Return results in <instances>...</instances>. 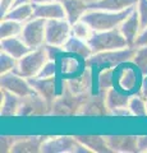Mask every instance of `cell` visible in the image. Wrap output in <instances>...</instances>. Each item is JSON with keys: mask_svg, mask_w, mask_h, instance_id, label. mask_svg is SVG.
<instances>
[{"mask_svg": "<svg viewBox=\"0 0 147 153\" xmlns=\"http://www.w3.org/2000/svg\"><path fill=\"white\" fill-rule=\"evenodd\" d=\"M95 31L91 28V26L88 25L87 22H84L83 19H79L75 23L72 25V36L77 37V38H81L83 41H90L91 37L93 36Z\"/></svg>", "mask_w": 147, "mask_h": 153, "instance_id": "cell-29", "label": "cell"}, {"mask_svg": "<svg viewBox=\"0 0 147 153\" xmlns=\"http://www.w3.org/2000/svg\"><path fill=\"white\" fill-rule=\"evenodd\" d=\"M63 4L65 18L72 23H75L88 10V3L86 0H60Z\"/></svg>", "mask_w": 147, "mask_h": 153, "instance_id": "cell-21", "label": "cell"}, {"mask_svg": "<svg viewBox=\"0 0 147 153\" xmlns=\"http://www.w3.org/2000/svg\"><path fill=\"white\" fill-rule=\"evenodd\" d=\"M136 10L140 16L142 31H143L147 27V0H138V3L136 5Z\"/></svg>", "mask_w": 147, "mask_h": 153, "instance_id": "cell-35", "label": "cell"}, {"mask_svg": "<svg viewBox=\"0 0 147 153\" xmlns=\"http://www.w3.org/2000/svg\"><path fill=\"white\" fill-rule=\"evenodd\" d=\"M1 93V108H0V115L1 117H12V116H17L18 115V110L21 106V98L19 96L13 94L10 92H8L5 89H0Z\"/></svg>", "mask_w": 147, "mask_h": 153, "instance_id": "cell-22", "label": "cell"}, {"mask_svg": "<svg viewBox=\"0 0 147 153\" xmlns=\"http://www.w3.org/2000/svg\"><path fill=\"white\" fill-rule=\"evenodd\" d=\"M44 153H88L87 147L79 143L75 137H47L41 147Z\"/></svg>", "mask_w": 147, "mask_h": 153, "instance_id": "cell-6", "label": "cell"}, {"mask_svg": "<svg viewBox=\"0 0 147 153\" xmlns=\"http://www.w3.org/2000/svg\"><path fill=\"white\" fill-rule=\"evenodd\" d=\"M72 36V23L67 18L46 21V45L64 47Z\"/></svg>", "mask_w": 147, "mask_h": 153, "instance_id": "cell-7", "label": "cell"}, {"mask_svg": "<svg viewBox=\"0 0 147 153\" xmlns=\"http://www.w3.org/2000/svg\"><path fill=\"white\" fill-rule=\"evenodd\" d=\"M47 137H18L10 152L14 153H37Z\"/></svg>", "mask_w": 147, "mask_h": 153, "instance_id": "cell-18", "label": "cell"}, {"mask_svg": "<svg viewBox=\"0 0 147 153\" xmlns=\"http://www.w3.org/2000/svg\"><path fill=\"white\" fill-rule=\"evenodd\" d=\"M137 46H129L125 49L120 50H113V51H105L93 54L90 59L86 61V65H88L92 70L97 69L98 73L106 68H115V66L128 63L133 60V56L136 54Z\"/></svg>", "mask_w": 147, "mask_h": 153, "instance_id": "cell-2", "label": "cell"}, {"mask_svg": "<svg viewBox=\"0 0 147 153\" xmlns=\"http://www.w3.org/2000/svg\"><path fill=\"white\" fill-rule=\"evenodd\" d=\"M114 68H106L101 70L97 75V91L98 92H107L110 88H113L114 83Z\"/></svg>", "mask_w": 147, "mask_h": 153, "instance_id": "cell-30", "label": "cell"}, {"mask_svg": "<svg viewBox=\"0 0 147 153\" xmlns=\"http://www.w3.org/2000/svg\"><path fill=\"white\" fill-rule=\"evenodd\" d=\"M28 82L32 85L34 91L40 94L42 98H45L50 105L55 101V98L61 93L63 88H59L58 76H51V78H30Z\"/></svg>", "mask_w": 147, "mask_h": 153, "instance_id": "cell-12", "label": "cell"}, {"mask_svg": "<svg viewBox=\"0 0 147 153\" xmlns=\"http://www.w3.org/2000/svg\"><path fill=\"white\" fill-rule=\"evenodd\" d=\"M129 100H131L129 94H127L125 92H122L120 89H116L114 87L106 92V105H107V108L110 111V114L114 110L128 107Z\"/></svg>", "mask_w": 147, "mask_h": 153, "instance_id": "cell-25", "label": "cell"}, {"mask_svg": "<svg viewBox=\"0 0 147 153\" xmlns=\"http://www.w3.org/2000/svg\"><path fill=\"white\" fill-rule=\"evenodd\" d=\"M75 139L87 147L93 153H109L111 152L105 137L101 135H75Z\"/></svg>", "mask_w": 147, "mask_h": 153, "instance_id": "cell-23", "label": "cell"}, {"mask_svg": "<svg viewBox=\"0 0 147 153\" xmlns=\"http://www.w3.org/2000/svg\"><path fill=\"white\" fill-rule=\"evenodd\" d=\"M0 87L13 94L19 96V97H26L28 94L35 93V91L30 84V82H28V79L16 73V71L1 75V78H0Z\"/></svg>", "mask_w": 147, "mask_h": 153, "instance_id": "cell-11", "label": "cell"}, {"mask_svg": "<svg viewBox=\"0 0 147 153\" xmlns=\"http://www.w3.org/2000/svg\"><path fill=\"white\" fill-rule=\"evenodd\" d=\"M32 3V0H16V5H21V4H28ZM14 5V7H16Z\"/></svg>", "mask_w": 147, "mask_h": 153, "instance_id": "cell-41", "label": "cell"}, {"mask_svg": "<svg viewBox=\"0 0 147 153\" xmlns=\"http://www.w3.org/2000/svg\"><path fill=\"white\" fill-rule=\"evenodd\" d=\"M23 26H25V23L13 21V19L3 18L1 22H0V40L1 38H8V37L21 36V33L23 31Z\"/></svg>", "mask_w": 147, "mask_h": 153, "instance_id": "cell-27", "label": "cell"}, {"mask_svg": "<svg viewBox=\"0 0 147 153\" xmlns=\"http://www.w3.org/2000/svg\"><path fill=\"white\" fill-rule=\"evenodd\" d=\"M88 96L90 94L75 96L63 89L61 93L55 98V101L51 103L50 115H54V116H78L79 110Z\"/></svg>", "mask_w": 147, "mask_h": 153, "instance_id": "cell-5", "label": "cell"}, {"mask_svg": "<svg viewBox=\"0 0 147 153\" xmlns=\"http://www.w3.org/2000/svg\"><path fill=\"white\" fill-rule=\"evenodd\" d=\"M136 8V7H134ZM134 8L127 9L123 12H109L98 10V9H88L82 17L84 22H87L95 32L116 30L124 22V19L129 16Z\"/></svg>", "mask_w": 147, "mask_h": 153, "instance_id": "cell-1", "label": "cell"}, {"mask_svg": "<svg viewBox=\"0 0 147 153\" xmlns=\"http://www.w3.org/2000/svg\"><path fill=\"white\" fill-rule=\"evenodd\" d=\"M111 152L133 153L138 152V137L133 135H107L105 137Z\"/></svg>", "mask_w": 147, "mask_h": 153, "instance_id": "cell-15", "label": "cell"}, {"mask_svg": "<svg viewBox=\"0 0 147 153\" xmlns=\"http://www.w3.org/2000/svg\"><path fill=\"white\" fill-rule=\"evenodd\" d=\"M49 60H50V57H49V54H47L46 46L44 45L39 47V49L31 50L28 54L21 57L18 60L17 68L14 71L27 79L35 78V76L39 75L41 69L44 68V65Z\"/></svg>", "mask_w": 147, "mask_h": 153, "instance_id": "cell-3", "label": "cell"}, {"mask_svg": "<svg viewBox=\"0 0 147 153\" xmlns=\"http://www.w3.org/2000/svg\"><path fill=\"white\" fill-rule=\"evenodd\" d=\"M35 14L34 18H42L45 21L49 19H59L65 18V12L61 1H53L45 4H34Z\"/></svg>", "mask_w": 147, "mask_h": 153, "instance_id": "cell-17", "label": "cell"}, {"mask_svg": "<svg viewBox=\"0 0 147 153\" xmlns=\"http://www.w3.org/2000/svg\"><path fill=\"white\" fill-rule=\"evenodd\" d=\"M119 31L122 32V35L125 37V40L129 46H136V42L138 40V37L142 32V26L140 21V16L137 13L136 8L131 12V14L128 16L124 22L119 26Z\"/></svg>", "mask_w": 147, "mask_h": 153, "instance_id": "cell-14", "label": "cell"}, {"mask_svg": "<svg viewBox=\"0 0 147 153\" xmlns=\"http://www.w3.org/2000/svg\"><path fill=\"white\" fill-rule=\"evenodd\" d=\"M129 107L132 116H137V117H146L147 116V107H146V97L143 96H132L129 100Z\"/></svg>", "mask_w": 147, "mask_h": 153, "instance_id": "cell-31", "label": "cell"}, {"mask_svg": "<svg viewBox=\"0 0 147 153\" xmlns=\"http://www.w3.org/2000/svg\"><path fill=\"white\" fill-rule=\"evenodd\" d=\"M59 70L58 61L56 60H49L44 65V68L41 69V71L37 75V78H51V76H56Z\"/></svg>", "mask_w": 147, "mask_h": 153, "instance_id": "cell-34", "label": "cell"}, {"mask_svg": "<svg viewBox=\"0 0 147 153\" xmlns=\"http://www.w3.org/2000/svg\"><path fill=\"white\" fill-rule=\"evenodd\" d=\"M138 152H147V137H138Z\"/></svg>", "mask_w": 147, "mask_h": 153, "instance_id": "cell-39", "label": "cell"}, {"mask_svg": "<svg viewBox=\"0 0 147 153\" xmlns=\"http://www.w3.org/2000/svg\"><path fill=\"white\" fill-rule=\"evenodd\" d=\"M0 50L3 52H7V54H9L13 57H16L17 60H19L21 57L28 54L32 49H30V46L19 36H16V37L1 38L0 40Z\"/></svg>", "mask_w": 147, "mask_h": 153, "instance_id": "cell-16", "label": "cell"}, {"mask_svg": "<svg viewBox=\"0 0 147 153\" xmlns=\"http://www.w3.org/2000/svg\"><path fill=\"white\" fill-rule=\"evenodd\" d=\"M18 64V60L16 57L10 56L7 52H0V75L7 74V73H12L16 70Z\"/></svg>", "mask_w": 147, "mask_h": 153, "instance_id": "cell-33", "label": "cell"}, {"mask_svg": "<svg viewBox=\"0 0 147 153\" xmlns=\"http://www.w3.org/2000/svg\"><path fill=\"white\" fill-rule=\"evenodd\" d=\"M145 45H147V27L141 32L138 40L136 42V46H145Z\"/></svg>", "mask_w": 147, "mask_h": 153, "instance_id": "cell-38", "label": "cell"}, {"mask_svg": "<svg viewBox=\"0 0 147 153\" xmlns=\"http://www.w3.org/2000/svg\"><path fill=\"white\" fill-rule=\"evenodd\" d=\"M90 46L92 49L93 54L98 52H105V51H113V50H120L129 47L125 37L122 35L119 28L110 31H101V32H95L91 40L88 41Z\"/></svg>", "mask_w": 147, "mask_h": 153, "instance_id": "cell-4", "label": "cell"}, {"mask_svg": "<svg viewBox=\"0 0 147 153\" xmlns=\"http://www.w3.org/2000/svg\"><path fill=\"white\" fill-rule=\"evenodd\" d=\"M138 0H97L88 3V9H98V10L109 12H123L127 9L134 8Z\"/></svg>", "mask_w": 147, "mask_h": 153, "instance_id": "cell-20", "label": "cell"}, {"mask_svg": "<svg viewBox=\"0 0 147 153\" xmlns=\"http://www.w3.org/2000/svg\"><path fill=\"white\" fill-rule=\"evenodd\" d=\"M51 112V105L42 98L40 94L36 92L32 94H28L26 97L21 98V106L18 110L19 117H27V116H46Z\"/></svg>", "mask_w": 147, "mask_h": 153, "instance_id": "cell-10", "label": "cell"}, {"mask_svg": "<svg viewBox=\"0 0 147 153\" xmlns=\"http://www.w3.org/2000/svg\"><path fill=\"white\" fill-rule=\"evenodd\" d=\"M119 87L124 91V92H129V91L134 89L137 87V74L136 70L132 68H125L119 74Z\"/></svg>", "mask_w": 147, "mask_h": 153, "instance_id": "cell-28", "label": "cell"}, {"mask_svg": "<svg viewBox=\"0 0 147 153\" xmlns=\"http://www.w3.org/2000/svg\"><path fill=\"white\" fill-rule=\"evenodd\" d=\"M30 49H39L46 44V21L42 18H32L23 26L19 36Z\"/></svg>", "mask_w": 147, "mask_h": 153, "instance_id": "cell-9", "label": "cell"}, {"mask_svg": "<svg viewBox=\"0 0 147 153\" xmlns=\"http://www.w3.org/2000/svg\"><path fill=\"white\" fill-rule=\"evenodd\" d=\"M132 63L136 65V68L142 74L147 75V45L136 47V54L133 56Z\"/></svg>", "mask_w": 147, "mask_h": 153, "instance_id": "cell-32", "label": "cell"}, {"mask_svg": "<svg viewBox=\"0 0 147 153\" xmlns=\"http://www.w3.org/2000/svg\"><path fill=\"white\" fill-rule=\"evenodd\" d=\"M87 3H93V1H97V0H86Z\"/></svg>", "mask_w": 147, "mask_h": 153, "instance_id": "cell-42", "label": "cell"}, {"mask_svg": "<svg viewBox=\"0 0 147 153\" xmlns=\"http://www.w3.org/2000/svg\"><path fill=\"white\" fill-rule=\"evenodd\" d=\"M146 107H147V98H146Z\"/></svg>", "mask_w": 147, "mask_h": 153, "instance_id": "cell-43", "label": "cell"}, {"mask_svg": "<svg viewBox=\"0 0 147 153\" xmlns=\"http://www.w3.org/2000/svg\"><path fill=\"white\" fill-rule=\"evenodd\" d=\"M34 14H35V5L32 3H28V4H21V5L13 7L5 14L4 18L13 19V21H17L21 23H27L28 21H31L34 18Z\"/></svg>", "mask_w": 147, "mask_h": 153, "instance_id": "cell-24", "label": "cell"}, {"mask_svg": "<svg viewBox=\"0 0 147 153\" xmlns=\"http://www.w3.org/2000/svg\"><path fill=\"white\" fill-rule=\"evenodd\" d=\"M78 59L81 57L75 56V55H72V56H60L58 60V66H59V70L60 73L63 75H70V76H74L79 74L81 71L79 70V61Z\"/></svg>", "mask_w": 147, "mask_h": 153, "instance_id": "cell-26", "label": "cell"}, {"mask_svg": "<svg viewBox=\"0 0 147 153\" xmlns=\"http://www.w3.org/2000/svg\"><path fill=\"white\" fill-rule=\"evenodd\" d=\"M63 49L65 51V54L75 55L84 61H87L90 57L93 55L92 49H91V46H90L88 42L81 40V38L74 37V36H70V38L67 41V44L64 45Z\"/></svg>", "mask_w": 147, "mask_h": 153, "instance_id": "cell-19", "label": "cell"}, {"mask_svg": "<svg viewBox=\"0 0 147 153\" xmlns=\"http://www.w3.org/2000/svg\"><path fill=\"white\" fill-rule=\"evenodd\" d=\"M16 5V0H0V16L1 18L5 17V14Z\"/></svg>", "mask_w": 147, "mask_h": 153, "instance_id": "cell-37", "label": "cell"}, {"mask_svg": "<svg viewBox=\"0 0 147 153\" xmlns=\"http://www.w3.org/2000/svg\"><path fill=\"white\" fill-rule=\"evenodd\" d=\"M110 111L106 105V92H98L90 94L81 107L78 116H106Z\"/></svg>", "mask_w": 147, "mask_h": 153, "instance_id": "cell-13", "label": "cell"}, {"mask_svg": "<svg viewBox=\"0 0 147 153\" xmlns=\"http://www.w3.org/2000/svg\"><path fill=\"white\" fill-rule=\"evenodd\" d=\"M53 1H60V0H32V4H45V3H53Z\"/></svg>", "mask_w": 147, "mask_h": 153, "instance_id": "cell-40", "label": "cell"}, {"mask_svg": "<svg viewBox=\"0 0 147 153\" xmlns=\"http://www.w3.org/2000/svg\"><path fill=\"white\" fill-rule=\"evenodd\" d=\"M17 138L18 137H8V135H4L1 137V148H0V151L1 152H10L12 151V148L14 146V143H16L17 140Z\"/></svg>", "mask_w": 147, "mask_h": 153, "instance_id": "cell-36", "label": "cell"}, {"mask_svg": "<svg viewBox=\"0 0 147 153\" xmlns=\"http://www.w3.org/2000/svg\"><path fill=\"white\" fill-rule=\"evenodd\" d=\"M61 85L63 89L73 93L75 96H87L92 93L93 85V70L86 65L79 74L74 76H68V78L61 79Z\"/></svg>", "mask_w": 147, "mask_h": 153, "instance_id": "cell-8", "label": "cell"}]
</instances>
